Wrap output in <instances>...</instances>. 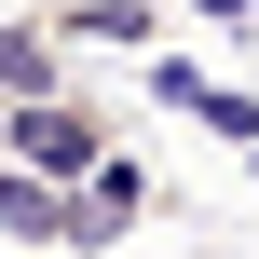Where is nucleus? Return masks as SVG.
<instances>
[{
	"label": "nucleus",
	"mask_w": 259,
	"mask_h": 259,
	"mask_svg": "<svg viewBox=\"0 0 259 259\" xmlns=\"http://www.w3.org/2000/svg\"><path fill=\"white\" fill-rule=\"evenodd\" d=\"M0 164H27L55 191H96L123 150H109V109L96 96H41V109H0Z\"/></svg>",
	"instance_id": "f257e3e1"
},
{
	"label": "nucleus",
	"mask_w": 259,
	"mask_h": 259,
	"mask_svg": "<svg viewBox=\"0 0 259 259\" xmlns=\"http://www.w3.org/2000/svg\"><path fill=\"white\" fill-rule=\"evenodd\" d=\"M0 232H14V246H55V259H82V246H109L123 219H109L96 191H55V178H27V164H0Z\"/></svg>",
	"instance_id": "f03ea898"
},
{
	"label": "nucleus",
	"mask_w": 259,
	"mask_h": 259,
	"mask_svg": "<svg viewBox=\"0 0 259 259\" xmlns=\"http://www.w3.org/2000/svg\"><path fill=\"white\" fill-rule=\"evenodd\" d=\"M68 41H164V0H41Z\"/></svg>",
	"instance_id": "7ed1b4c3"
},
{
	"label": "nucleus",
	"mask_w": 259,
	"mask_h": 259,
	"mask_svg": "<svg viewBox=\"0 0 259 259\" xmlns=\"http://www.w3.org/2000/svg\"><path fill=\"white\" fill-rule=\"evenodd\" d=\"M150 96H164V109H191V123H219V82H205L191 55H164V68H150Z\"/></svg>",
	"instance_id": "20e7f679"
}]
</instances>
